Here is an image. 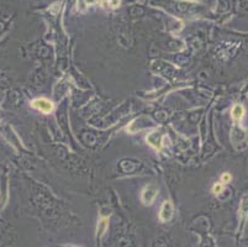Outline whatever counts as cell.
Wrapping results in <instances>:
<instances>
[{
    "instance_id": "9c48e42d",
    "label": "cell",
    "mask_w": 248,
    "mask_h": 247,
    "mask_svg": "<svg viewBox=\"0 0 248 247\" xmlns=\"http://www.w3.org/2000/svg\"><path fill=\"white\" fill-rule=\"evenodd\" d=\"M231 179H232V177H231V174L227 173V172H225V173L221 176V181H222L223 183H228V182H231Z\"/></svg>"
},
{
    "instance_id": "30bf717a",
    "label": "cell",
    "mask_w": 248,
    "mask_h": 247,
    "mask_svg": "<svg viewBox=\"0 0 248 247\" xmlns=\"http://www.w3.org/2000/svg\"><path fill=\"white\" fill-rule=\"evenodd\" d=\"M120 3H121V0H110V6L112 9H116L120 5Z\"/></svg>"
},
{
    "instance_id": "8fae6325",
    "label": "cell",
    "mask_w": 248,
    "mask_h": 247,
    "mask_svg": "<svg viewBox=\"0 0 248 247\" xmlns=\"http://www.w3.org/2000/svg\"><path fill=\"white\" fill-rule=\"evenodd\" d=\"M87 3L90 5V4H94V3H96V0H87Z\"/></svg>"
},
{
    "instance_id": "ba28073f",
    "label": "cell",
    "mask_w": 248,
    "mask_h": 247,
    "mask_svg": "<svg viewBox=\"0 0 248 247\" xmlns=\"http://www.w3.org/2000/svg\"><path fill=\"white\" fill-rule=\"evenodd\" d=\"M241 210L244 213V214H248V197H246L244 199H243V201H242V208H241Z\"/></svg>"
},
{
    "instance_id": "52a82bcc",
    "label": "cell",
    "mask_w": 248,
    "mask_h": 247,
    "mask_svg": "<svg viewBox=\"0 0 248 247\" xmlns=\"http://www.w3.org/2000/svg\"><path fill=\"white\" fill-rule=\"evenodd\" d=\"M222 190H223V185L221 184V183H217V184H215L214 187H212V193L214 194H220V193H222Z\"/></svg>"
},
{
    "instance_id": "7a4b0ae2",
    "label": "cell",
    "mask_w": 248,
    "mask_h": 247,
    "mask_svg": "<svg viewBox=\"0 0 248 247\" xmlns=\"http://www.w3.org/2000/svg\"><path fill=\"white\" fill-rule=\"evenodd\" d=\"M31 105L35 108V109H37V110H40V111H42V113H45V114H48V113H51L52 110H53V103L51 102V100H48V99H45V98H40V99H35L32 103H31Z\"/></svg>"
},
{
    "instance_id": "277c9868",
    "label": "cell",
    "mask_w": 248,
    "mask_h": 247,
    "mask_svg": "<svg viewBox=\"0 0 248 247\" xmlns=\"http://www.w3.org/2000/svg\"><path fill=\"white\" fill-rule=\"evenodd\" d=\"M146 141L148 145H151L155 149H162L163 147V136L159 132H152L146 137Z\"/></svg>"
},
{
    "instance_id": "3957f363",
    "label": "cell",
    "mask_w": 248,
    "mask_h": 247,
    "mask_svg": "<svg viewBox=\"0 0 248 247\" xmlns=\"http://www.w3.org/2000/svg\"><path fill=\"white\" fill-rule=\"evenodd\" d=\"M173 216V204L172 201L167 200L164 201L162 208H160V211H159V219L163 221V222H167L172 219Z\"/></svg>"
},
{
    "instance_id": "5b68a950",
    "label": "cell",
    "mask_w": 248,
    "mask_h": 247,
    "mask_svg": "<svg viewBox=\"0 0 248 247\" xmlns=\"http://www.w3.org/2000/svg\"><path fill=\"white\" fill-rule=\"evenodd\" d=\"M243 115H244V109H243V106H242L241 104H237V105H234V106L232 108V110H231V116L233 118V120L238 121V120H241V119L243 118Z\"/></svg>"
},
{
    "instance_id": "6da1fadb",
    "label": "cell",
    "mask_w": 248,
    "mask_h": 247,
    "mask_svg": "<svg viewBox=\"0 0 248 247\" xmlns=\"http://www.w3.org/2000/svg\"><path fill=\"white\" fill-rule=\"evenodd\" d=\"M157 194H158V188H157L154 184H148V185H146V187L143 188V190H142V194H141V200H142L143 205H146V206H147V205H151V204L154 201Z\"/></svg>"
},
{
    "instance_id": "8992f818",
    "label": "cell",
    "mask_w": 248,
    "mask_h": 247,
    "mask_svg": "<svg viewBox=\"0 0 248 247\" xmlns=\"http://www.w3.org/2000/svg\"><path fill=\"white\" fill-rule=\"evenodd\" d=\"M106 227H108V220H106V219H101V220L99 221V225H98V235L101 236V235L105 232Z\"/></svg>"
}]
</instances>
